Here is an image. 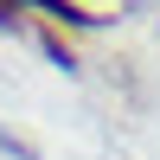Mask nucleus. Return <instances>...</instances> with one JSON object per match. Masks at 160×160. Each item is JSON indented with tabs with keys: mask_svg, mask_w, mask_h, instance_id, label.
Segmentation results:
<instances>
[{
	"mask_svg": "<svg viewBox=\"0 0 160 160\" xmlns=\"http://www.w3.org/2000/svg\"><path fill=\"white\" fill-rule=\"evenodd\" d=\"M38 7H51L58 19H71V26H90V19H96V13H83L77 0H38Z\"/></svg>",
	"mask_w": 160,
	"mask_h": 160,
	"instance_id": "f257e3e1",
	"label": "nucleus"
},
{
	"mask_svg": "<svg viewBox=\"0 0 160 160\" xmlns=\"http://www.w3.org/2000/svg\"><path fill=\"white\" fill-rule=\"evenodd\" d=\"M19 19V0H0V26H13Z\"/></svg>",
	"mask_w": 160,
	"mask_h": 160,
	"instance_id": "f03ea898",
	"label": "nucleus"
}]
</instances>
